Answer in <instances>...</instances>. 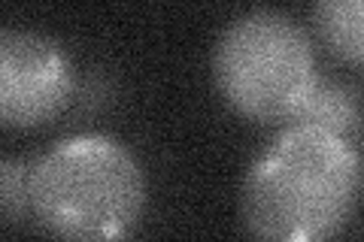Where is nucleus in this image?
Listing matches in <instances>:
<instances>
[{
  "instance_id": "obj_1",
  "label": "nucleus",
  "mask_w": 364,
  "mask_h": 242,
  "mask_svg": "<svg viewBox=\"0 0 364 242\" xmlns=\"http://www.w3.org/2000/svg\"><path fill=\"white\" fill-rule=\"evenodd\" d=\"M358 185L355 145L316 124L289 121L249 167L240 215L249 233L261 239H331L355 209Z\"/></svg>"
},
{
  "instance_id": "obj_2",
  "label": "nucleus",
  "mask_w": 364,
  "mask_h": 242,
  "mask_svg": "<svg viewBox=\"0 0 364 242\" xmlns=\"http://www.w3.org/2000/svg\"><path fill=\"white\" fill-rule=\"evenodd\" d=\"M31 212L64 239H119L146 206V176L131 148L104 133L58 140L31 167Z\"/></svg>"
},
{
  "instance_id": "obj_3",
  "label": "nucleus",
  "mask_w": 364,
  "mask_h": 242,
  "mask_svg": "<svg viewBox=\"0 0 364 242\" xmlns=\"http://www.w3.org/2000/svg\"><path fill=\"white\" fill-rule=\"evenodd\" d=\"M316 79L310 37L282 13H246L215 40L213 82L228 106L249 121H289Z\"/></svg>"
},
{
  "instance_id": "obj_4",
  "label": "nucleus",
  "mask_w": 364,
  "mask_h": 242,
  "mask_svg": "<svg viewBox=\"0 0 364 242\" xmlns=\"http://www.w3.org/2000/svg\"><path fill=\"white\" fill-rule=\"evenodd\" d=\"M73 91L67 55L43 33H0V121L13 131H33L58 119Z\"/></svg>"
},
{
  "instance_id": "obj_5",
  "label": "nucleus",
  "mask_w": 364,
  "mask_h": 242,
  "mask_svg": "<svg viewBox=\"0 0 364 242\" xmlns=\"http://www.w3.org/2000/svg\"><path fill=\"white\" fill-rule=\"evenodd\" d=\"M289 121L316 124V128L355 145V140L364 131V97L355 88L334 82V79H316L310 94L304 97L298 112Z\"/></svg>"
},
{
  "instance_id": "obj_6",
  "label": "nucleus",
  "mask_w": 364,
  "mask_h": 242,
  "mask_svg": "<svg viewBox=\"0 0 364 242\" xmlns=\"http://www.w3.org/2000/svg\"><path fill=\"white\" fill-rule=\"evenodd\" d=\"M316 31L340 61L364 67V0H316Z\"/></svg>"
},
{
  "instance_id": "obj_7",
  "label": "nucleus",
  "mask_w": 364,
  "mask_h": 242,
  "mask_svg": "<svg viewBox=\"0 0 364 242\" xmlns=\"http://www.w3.org/2000/svg\"><path fill=\"white\" fill-rule=\"evenodd\" d=\"M28 176H31V170L25 172V167L13 158H6L4 167H0V209H4L6 224H18L21 215L31 209Z\"/></svg>"
},
{
  "instance_id": "obj_8",
  "label": "nucleus",
  "mask_w": 364,
  "mask_h": 242,
  "mask_svg": "<svg viewBox=\"0 0 364 242\" xmlns=\"http://www.w3.org/2000/svg\"><path fill=\"white\" fill-rule=\"evenodd\" d=\"M361 179H364V170H361Z\"/></svg>"
}]
</instances>
